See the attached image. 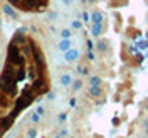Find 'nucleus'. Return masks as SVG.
<instances>
[{
	"label": "nucleus",
	"mask_w": 148,
	"mask_h": 138,
	"mask_svg": "<svg viewBox=\"0 0 148 138\" xmlns=\"http://www.w3.org/2000/svg\"><path fill=\"white\" fill-rule=\"evenodd\" d=\"M71 27L73 29H81L83 27V24H81L79 20H73V22H71Z\"/></svg>",
	"instance_id": "13"
},
{
	"label": "nucleus",
	"mask_w": 148,
	"mask_h": 138,
	"mask_svg": "<svg viewBox=\"0 0 148 138\" xmlns=\"http://www.w3.org/2000/svg\"><path fill=\"white\" fill-rule=\"evenodd\" d=\"M66 120V113H62V115H59V121H64Z\"/></svg>",
	"instance_id": "16"
},
{
	"label": "nucleus",
	"mask_w": 148,
	"mask_h": 138,
	"mask_svg": "<svg viewBox=\"0 0 148 138\" xmlns=\"http://www.w3.org/2000/svg\"><path fill=\"white\" fill-rule=\"evenodd\" d=\"M71 86H73V91H79V89L83 88V81H81V79H76V81H73Z\"/></svg>",
	"instance_id": "9"
},
{
	"label": "nucleus",
	"mask_w": 148,
	"mask_h": 138,
	"mask_svg": "<svg viewBox=\"0 0 148 138\" xmlns=\"http://www.w3.org/2000/svg\"><path fill=\"white\" fill-rule=\"evenodd\" d=\"M103 91L99 86H91L89 88V96H92V98H98V96H101Z\"/></svg>",
	"instance_id": "7"
},
{
	"label": "nucleus",
	"mask_w": 148,
	"mask_h": 138,
	"mask_svg": "<svg viewBox=\"0 0 148 138\" xmlns=\"http://www.w3.org/2000/svg\"><path fill=\"white\" fill-rule=\"evenodd\" d=\"M54 138H62V137H54Z\"/></svg>",
	"instance_id": "18"
},
{
	"label": "nucleus",
	"mask_w": 148,
	"mask_h": 138,
	"mask_svg": "<svg viewBox=\"0 0 148 138\" xmlns=\"http://www.w3.org/2000/svg\"><path fill=\"white\" fill-rule=\"evenodd\" d=\"M57 49H59L61 52H66V51H69V49H71V41H69V39H62V41L57 44Z\"/></svg>",
	"instance_id": "4"
},
{
	"label": "nucleus",
	"mask_w": 148,
	"mask_h": 138,
	"mask_svg": "<svg viewBox=\"0 0 148 138\" xmlns=\"http://www.w3.org/2000/svg\"><path fill=\"white\" fill-rule=\"evenodd\" d=\"M0 69H2V64H0Z\"/></svg>",
	"instance_id": "20"
},
{
	"label": "nucleus",
	"mask_w": 148,
	"mask_h": 138,
	"mask_svg": "<svg viewBox=\"0 0 148 138\" xmlns=\"http://www.w3.org/2000/svg\"><path fill=\"white\" fill-rule=\"evenodd\" d=\"M98 49H99V51H104V49H106V44H104L103 41H99V42H98Z\"/></svg>",
	"instance_id": "15"
},
{
	"label": "nucleus",
	"mask_w": 148,
	"mask_h": 138,
	"mask_svg": "<svg viewBox=\"0 0 148 138\" xmlns=\"http://www.w3.org/2000/svg\"><path fill=\"white\" fill-rule=\"evenodd\" d=\"M92 36L94 37H99L103 32V22H99V24H92V29H91Z\"/></svg>",
	"instance_id": "5"
},
{
	"label": "nucleus",
	"mask_w": 148,
	"mask_h": 138,
	"mask_svg": "<svg viewBox=\"0 0 148 138\" xmlns=\"http://www.w3.org/2000/svg\"><path fill=\"white\" fill-rule=\"evenodd\" d=\"M3 12H5L7 15H10V17L17 19V14H15V12H14V9L10 7V3H5V5H3Z\"/></svg>",
	"instance_id": "8"
},
{
	"label": "nucleus",
	"mask_w": 148,
	"mask_h": 138,
	"mask_svg": "<svg viewBox=\"0 0 148 138\" xmlns=\"http://www.w3.org/2000/svg\"><path fill=\"white\" fill-rule=\"evenodd\" d=\"M64 59L67 61V62H74V61H77V59H79V51L71 47L69 51H66L64 52Z\"/></svg>",
	"instance_id": "2"
},
{
	"label": "nucleus",
	"mask_w": 148,
	"mask_h": 138,
	"mask_svg": "<svg viewBox=\"0 0 148 138\" xmlns=\"http://www.w3.org/2000/svg\"><path fill=\"white\" fill-rule=\"evenodd\" d=\"M9 2L25 12H40L47 3V0H9Z\"/></svg>",
	"instance_id": "1"
},
{
	"label": "nucleus",
	"mask_w": 148,
	"mask_h": 138,
	"mask_svg": "<svg viewBox=\"0 0 148 138\" xmlns=\"http://www.w3.org/2000/svg\"><path fill=\"white\" fill-rule=\"evenodd\" d=\"M37 137V130L36 128H29L27 130V138H36Z\"/></svg>",
	"instance_id": "12"
},
{
	"label": "nucleus",
	"mask_w": 148,
	"mask_h": 138,
	"mask_svg": "<svg viewBox=\"0 0 148 138\" xmlns=\"http://www.w3.org/2000/svg\"><path fill=\"white\" fill-rule=\"evenodd\" d=\"M32 121H34V123H39V121H40V115H39L37 111L32 115Z\"/></svg>",
	"instance_id": "14"
},
{
	"label": "nucleus",
	"mask_w": 148,
	"mask_h": 138,
	"mask_svg": "<svg viewBox=\"0 0 148 138\" xmlns=\"http://www.w3.org/2000/svg\"><path fill=\"white\" fill-rule=\"evenodd\" d=\"M91 22H92V24H99V22H103V14H101V12L94 10V12L91 14Z\"/></svg>",
	"instance_id": "6"
},
{
	"label": "nucleus",
	"mask_w": 148,
	"mask_h": 138,
	"mask_svg": "<svg viewBox=\"0 0 148 138\" xmlns=\"http://www.w3.org/2000/svg\"><path fill=\"white\" fill-rule=\"evenodd\" d=\"M37 113H39V115H42V113H44V108H42V106H39V108H37Z\"/></svg>",
	"instance_id": "17"
},
{
	"label": "nucleus",
	"mask_w": 148,
	"mask_h": 138,
	"mask_svg": "<svg viewBox=\"0 0 148 138\" xmlns=\"http://www.w3.org/2000/svg\"><path fill=\"white\" fill-rule=\"evenodd\" d=\"M89 84H91V86H99V84H101V78L91 76V78H89Z\"/></svg>",
	"instance_id": "10"
},
{
	"label": "nucleus",
	"mask_w": 148,
	"mask_h": 138,
	"mask_svg": "<svg viewBox=\"0 0 148 138\" xmlns=\"http://www.w3.org/2000/svg\"><path fill=\"white\" fill-rule=\"evenodd\" d=\"M61 37L62 39H71V30L69 29H62L61 30Z\"/></svg>",
	"instance_id": "11"
},
{
	"label": "nucleus",
	"mask_w": 148,
	"mask_h": 138,
	"mask_svg": "<svg viewBox=\"0 0 148 138\" xmlns=\"http://www.w3.org/2000/svg\"><path fill=\"white\" fill-rule=\"evenodd\" d=\"M73 81H74V78H73V74H71V73H64L62 76H61V79H59V83L62 84V86H66V88H67V86H71Z\"/></svg>",
	"instance_id": "3"
},
{
	"label": "nucleus",
	"mask_w": 148,
	"mask_h": 138,
	"mask_svg": "<svg viewBox=\"0 0 148 138\" xmlns=\"http://www.w3.org/2000/svg\"><path fill=\"white\" fill-rule=\"evenodd\" d=\"M89 2H96V0H89Z\"/></svg>",
	"instance_id": "19"
}]
</instances>
